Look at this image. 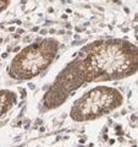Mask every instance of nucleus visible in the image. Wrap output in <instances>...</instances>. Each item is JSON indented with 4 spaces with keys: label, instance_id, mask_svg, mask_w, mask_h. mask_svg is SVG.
Returning a JSON list of instances; mask_svg holds the SVG:
<instances>
[{
    "label": "nucleus",
    "instance_id": "obj_5",
    "mask_svg": "<svg viewBox=\"0 0 138 147\" xmlns=\"http://www.w3.org/2000/svg\"><path fill=\"white\" fill-rule=\"evenodd\" d=\"M10 4H11L10 0H0V12H3L5 9H7Z\"/></svg>",
    "mask_w": 138,
    "mask_h": 147
},
{
    "label": "nucleus",
    "instance_id": "obj_1",
    "mask_svg": "<svg viewBox=\"0 0 138 147\" xmlns=\"http://www.w3.org/2000/svg\"><path fill=\"white\" fill-rule=\"evenodd\" d=\"M138 71V47L122 38L94 40L58 74L44 93L43 112L59 108L86 84L119 81Z\"/></svg>",
    "mask_w": 138,
    "mask_h": 147
},
{
    "label": "nucleus",
    "instance_id": "obj_3",
    "mask_svg": "<svg viewBox=\"0 0 138 147\" xmlns=\"http://www.w3.org/2000/svg\"><path fill=\"white\" fill-rule=\"evenodd\" d=\"M122 104L123 96L117 88L96 86L75 100L70 109V118L77 123L92 121L116 110Z\"/></svg>",
    "mask_w": 138,
    "mask_h": 147
},
{
    "label": "nucleus",
    "instance_id": "obj_2",
    "mask_svg": "<svg viewBox=\"0 0 138 147\" xmlns=\"http://www.w3.org/2000/svg\"><path fill=\"white\" fill-rule=\"evenodd\" d=\"M60 43L56 38H43L25 47L16 54L7 67L9 76L17 81H29L54 63Z\"/></svg>",
    "mask_w": 138,
    "mask_h": 147
},
{
    "label": "nucleus",
    "instance_id": "obj_4",
    "mask_svg": "<svg viewBox=\"0 0 138 147\" xmlns=\"http://www.w3.org/2000/svg\"><path fill=\"white\" fill-rule=\"evenodd\" d=\"M17 93L10 90H0V117H3L17 103Z\"/></svg>",
    "mask_w": 138,
    "mask_h": 147
}]
</instances>
